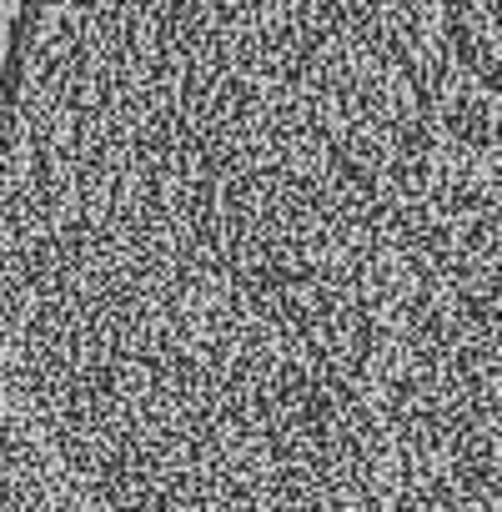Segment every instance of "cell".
<instances>
[{
    "label": "cell",
    "mask_w": 502,
    "mask_h": 512,
    "mask_svg": "<svg viewBox=\"0 0 502 512\" xmlns=\"http://www.w3.org/2000/svg\"><path fill=\"white\" fill-rule=\"evenodd\" d=\"M0 512H66L51 462L0 372Z\"/></svg>",
    "instance_id": "obj_1"
}]
</instances>
